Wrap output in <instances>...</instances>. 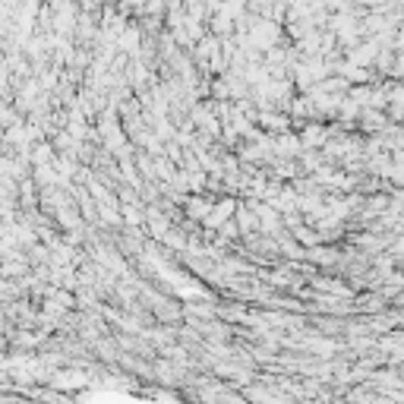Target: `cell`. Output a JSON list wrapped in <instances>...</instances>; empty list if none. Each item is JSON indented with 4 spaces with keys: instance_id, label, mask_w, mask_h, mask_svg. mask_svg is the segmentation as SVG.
<instances>
[{
    "instance_id": "2",
    "label": "cell",
    "mask_w": 404,
    "mask_h": 404,
    "mask_svg": "<svg viewBox=\"0 0 404 404\" xmlns=\"http://www.w3.org/2000/svg\"><path fill=\"white\" fill-rule=\"evenodd\" d=\"M231 212H234V202H222V205H218V209H215V215L209 218V224H212V227L224 224L227 218H231Z\"/></svg>"
},
{
    "instance_id": "5",
    "label": "cell",
    "mask_w": 404,
    "mask_h": 404,
    "mask_svg": "<svg viewBox=\"0 0 404 404\" xmlns=\"http://www.w3.org/2000/svg\"><path fill=\"white\" fill-rule=\"evenodd\" d=\"M351 57H354L357 63H370V57H373V48H360L357 54H351Z\"/></svg>"
},
{
    "instance_id": "3",
    "label": "cell",
    "mask_w": 404,
    "mask_h": 404,
    "mask_svg": "<svg viewBox=\"0 0 404 404\" xmlns=\"http://www.w3.org/2000/svg\"><path fill=\"white\" fill-rule=\"evenodd\" d=\"M322 136H326V133H322V127H310L304 133V143L306 145H316V143H322Z\"/></svg>"
},
{
    "instance_id": "6",
    "label": "cell",
    "mask_w": 404,
    "mask_h": 404,
    "mask_svg": "<svg viewBox=\"0 0 404 404\" xmlns=\"http://www.w3.org/2000/svg\"><path fill=\"white\" fill-rule=\"evenodd\" d=\"M262 123H269V127H275V130H284V117H271V114H266V117H262Z\"/></svg>"
},
{
    "instance_id": "1",
    "label": "cell",
    "mask_w": 404,
    "mask_h": 404,
    "mask_svg": "<svg viewBox=\"0 0 404 404\" xmlns=\"http://www.w3.org/2000/svg\"><path fill=\"white\" fill-rule=\"evenodd\" d=\"M249 41H253V45H259V48H269L271 41H275V26H271V23L253 26V32H249Z\"/></svg>"
},
{
    "instance_id": "7",
    "label": "cell",
    "mask_w": 404,
    "mask_h": 404,
    "mask_svg": "<svg viewBox=\"0 0 404 404\" xmlns=\"http://www.w3.org/2000/svg\"><path fill=\"white\" fill-rule=\"evenodd\" d=\"M395 249H398V253H404V240H401V244H398V247H395Z\"/></svg>"
},
{
    "instance_id": "4",
    "label": "cell",
    "mask_w": 404,
    "mask_h": 404,
    "mask_svg": "<svg viewBox=\"0 0 404 404\" xmlns=\"http://www.w3.org/2000/svg\"><path fill=\"white\" fill-rule=\"evenodd\" d=\"M136 45H139V35H136V32H127V35H123V38H120V48H127L130 54H133V51H136Z\"/></svg>"
}]
</instances>
